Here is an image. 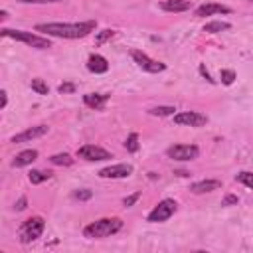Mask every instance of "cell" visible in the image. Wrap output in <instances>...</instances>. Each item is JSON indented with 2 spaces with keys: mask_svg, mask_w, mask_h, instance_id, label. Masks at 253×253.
Segmentation results:
<instances>
[{
  "mask_svg": "<svg viewBox=\"0 0 253 253\" xmlns=\"http://www.w3.org/2000/svg\"><path fill=\"white\" fill-rule=\"evenodd\" d=\"M97 28L95 20H87V22H47V24H38L36 32H43L45 36H53V38H65V40H77V38H85L89 36L93 30Z\"/></svg>",
  "mask_w": 253,
  "mask_h": 253,
  "instance_id": "cell-1",
  "label": "cell"
},
{
  "mask_svg": "<svg viewBox=\"0 0 253 253\" xmlns=\"http://www.w3.org/2000/svg\"><path fill=\"white\" fill-rule=\"evenodd\" d=\"M121 229H123V221L119 217H103V219H97V221L85 225L83 235L89 239H103V237L115 235Z\"/></svg>",
  "mask_w": 253,
  "mask_h": 253,
  "instance_id": "cell-2",
  "label": "cell"
},
{
  "mask_svg": "<svg viewBox=\"0 0 253 253\" xmlns=\"http://www.w3.org/2000/svg\"><path fill=\"white\" fill-rule=\"evenodd\" d=\"M0 34L4 38H12L16 42H22L34 49H49L51 47V42L49 38H43V36H38L34 32H26V30H8V28H2Z\"/></svg>",
  "mask_w": 253,
  "mask_h": 253,
  "instance_id": "cell-3",
  "label": "cell"
},
{
  "mask_svg": "<svg viewBox=\"0 0 253 253\" xmlns=\"http://www.w3.org/2000/svg\"><path fill=\"white\" fill-rule=\"evenodd\" d=\"M176 210H178L176 200H172V198H164V200H160V202L150 210L146 221H150V223H162V221L170 219V217L176 213Z\"/></svg>",
  "mask_w": 253,
  "mask_h": 253,
  "instance_id": "cell-4",
  "label": "cell"
},
{
  "mask_svg": "<svg viewBox=\"0 0 253 253\" xmlns=\"http://www.w3.org/2000/svg\"><path fill=\"white\" fill-rule=\"evenodd\" d=\"M43 229H45L43 217L34 215V217H30V219H26V221L22 223V227H20V241H22V243L36 241V239L43 233Z\"/></svg>",
  "mask_w": 253,
  "mask_h": 253,
  "instance_id": "cell-5",
  "label": "cell"
},
{
  "mask_svg": "<svg viewBox=\"0 0 253 253\" xmlns=\"http://www.w3.org/2000/svg\"><path fill=\"white\" fill-rule=\"evenodd\" d=\"M77 158H83L87 162H99V160H109L113 158L109 150H105L103 146H97V144H83L77 148Z\"/></svg>",
  "mask_w": 253,
  "mask_h": 253,
  "instance_id": "cell-6",
  "label": "cell"
},
{
  "mask_svg": "<svg viewBox=\"0 0 253 253\" xmlns=\"http://www.w3.org/2000/svg\"><path fill=\"white\" fill-rule=\"evenodd\" d=\"M130 57L134 59V63H136L140 69H144V71H148V73H160V71L166 69V65H164L162 61H156V59L148 57V55H146L144 51H140V49H132V51H130Z\"/></svg>",
  "mask_w": 253,
  "mask_h": 253,
  "instance_id": "cell-7",
  "label": "cell"
},
{
  "mask_svg": "<svg viewBox=\"0 0 253 253\" xmlns=\"http://www.w3.org/2000/svg\"><path fill=\"white\" fill-rule=\"evenodd\" d=\"M198 154H200V148L196 144H174V146L166 148V156L168 158L182 160V162L194 160V158H198Z\"/></svg>",
  "mask_w": 253,
  "mask_h": 253,
  "instance_id": "cell-8",
  "label": "cell"
},
{
  "mask_svg": "<svg viewBox=\"0 0 253 253\" xmlns=\"http://www.w3.org/2000/svg\"><path fill=\"white\" fill-rule=\"evenodd\" d=\"M174 123L180 125V126H204L208 123V117L204 113H198V111H182V113H176L174 115Z\"/></svg>",
  "mask_w": 253,
  "mask_h": 253,
  "instance_id": "cell-9",
  "label": "cell"
},
{
  "mask_svg": "<svg viewBox=\"0 0 253 253\" xmlns=\"http://www.w3.org/2000/svg\"><path fill=\"white\" fill-rule=\"evenodd\" d=\"M47 130H49V126L47 125H36V126H30V128H26V130H22V132H18V134H14L12 138H10V142H14V144H22V142H30V140H34V138H40V136H43V134H47Z\"/></svg>",
  "mask_w": 253,
  "mask_h": 253,
  "instance_id": "cell-10",
  "label": "cell"
},
{
  "mask_svg": "<svg viewBox=\"0 0 253 253\" xmlns=\"http://www.w3.org/2000/svg\"><path fill=\"white\" fill-rule=\"evenodd\" d=\"M132 164H126V162H121V164H113V166H105L99 170V176L101 178H111V180H117V178H128L132 174Z\"/></svg>",
  "mask_w": 253,
  "mask_h": 253,
  "instance_id": "cell-11",
  "label": "cell"
},
{
  "mask_svg": "<svg viewBox=\"0 0 253 253\" xmlns=\"http://www.w3.org/2000/svg\"><path fill=\"white\" fill-rule=\"evenodd\" d=\"M213 14H231V8L229 6H223V4H215V2H208V4H202L196 8L194 16L198 18H204V16H213Z\"/></svg>",
  "mask_w": 253,
  "mask_h": 253,
  "instance_id": "cell-12",
  "label": "cell"
},
{
  "mask_svg": "<svg viewBox=\"0 0 253 253\" xmlns=\"http://www.w3.org/2000/svg\"><path fill=\"white\" fill-rule=\"evenodd\" d=\"M36 158H38V150H36V148H28V150H22L20 154L14 156L12 166H14V168H24V166H30Z\"/></svg>",
  "mask_w": 253,
  "mask_h": 253,
  "instance_id": "cell-13",
  "label": "cell"
},
{
  "mask_svg": "<svg viewBox=\"0 0 253 253\" xmlns=\"http://www.w3.org/2000/svg\"><path fill=\"white\" fill-rule=\"evenodd\" d=\"M219 188H221L219 180H200V182H194L190 186V192H194V194H208V192H213V190H219Z\"/></svg>",
  "mask_w": 253,
  "mask_h": 253,
  "instance_id": "cell-14",
  "label": "cell"
},
{
  "mask_svg": "<svg viewBox=\"0 0 253 253\" xmlns=\"http://www.w3.org/2000/svg\"><path fill=\"white\" fill-rule=\"evenodd\" d=\"M107 101H109L107 93H87V95H83V103L89 109H103Z\"/></svg>",
  "mask_w": 253,
  "mask_h": 253,
  "instance_id": "cell-15",
  "label": "cell"
},
{
  "mask_svg": "<svg viewBox=\"0 0 253 253\" xmlns=\"http://www.w3.org/2000/svg\"><path fill=\"white\" fill-rule=\"evenodd\" d=\"M87 69L93 71V73H105V71L109 69V63H107V59H105L103 55L93 53V55H89V59H87Z\"/></svg>",
  "mask_w": 253,
  "mask_h": 253,
  "instance_id": "cell-16",
  "label": "cell"
},
{
  "mask_svg": "<svg viewBox=\"0 0 253 253\" xmlns=\"http://www.w3.org/2000/svg\"><path fill=\"white\" fill-rule=\"evenodd\" d=\"M160 8L164 12H186L192 8V2L190 0H164L160 2Z\"/></svg>",
  "mask_w": 253,
  "mask_h": 253,
  "instance_id": "cell-17",
  "label": "cell"
},
{
  "mask_svg": "<svg viewBox=\"0 0 253 253\" xmlns=\"http://www.w3.org/2000/svg\"><path fill=\"white\" fill-rule=\"evenodd\" d=\"M229 28H231L229 22L215 20V22H208V24L204 26V32H206V34H217V32H225V30H229Z\"/></svg>",
  "mask_w": 253,
  "mask_h": 253,
  "instance_id": "cell-18",
  "label": "cell"
},
{
  "mask_svg": "<svg viewBox=\"0 0 253 253\" xmlns=\"http://www.w3.org/2000/svg\"><path fill=\"white\" fill-rule=\"evenodd\" d=\"M51 178V172L49 170H32L28 174V180L32 184H42V182H47Z\"/></svg>",
  "mask_w": 253,
  "mask_h": 253,
  "instance_id": "cell-19",
  "label": "cell"
},
{
  "mask_svg": "<svg viewBox=\"0 0 253 253\" xmlns=\"http://www.w3.org/2000/svg\"><path fill=\"white\" fill-rule=\"evenodd\" d=\"M174 111H176V109L170 107V105H158V107H150V109H148V113H150L152 117H170V115H176Z\"/></svg>",
  "mask_w": 253,
  "mask_h": 253,
  "instance_id": "cell-20",
  "label": "cell"
},
{
  "mask_svg": "<svg viewBox=\"0 0 253 253\" xmlns=\"http://www.w3.org/2000/svg\"><path fill=\"white\" fill-rule=\"evenodd\" d=\"M30 87H32V91H36L38 95H47V93H49V87H47V83H45L43 79H40V77L32 79Z\"/></svg>",
  "mask_w": 253,
  "mask_h": 253,
  "instance_id": "cell-21",
  "label": "cell"
},
{
  "mask_svg": "<svg viewBox=\"0 0 253 253\" xmlns=\"http://www.w3.org/2000/svg\"><path fill=\"white\" fill-rule=\"evenodd\" d=\"M49 160H51V164H57V166H71V164H73V158H71L67 152H59V154H53Z\"/></svg>",
  "mask_w": 253,
  "mask_h": 253,
  "instance_id": "cell-22",
  "label": "cell"
},
{
  "mask_svg": "<svg viewBox=\"0 0 253 253\" xmlns=\"http://www.w3.org/2000/svg\"><path fill=\"white\" fill-rule=\"evenodd\" d=\"M138 134L136 132H130L128 136H126V140H125V148L128 150V152H138Z\"/></svg>",
  "mask_w": 253,
  "mask_h": 253,
  "instance_id": "cell-23",
  "label": "cell"
},
{
  "mask_svg": "<svg viewBox=\"0 0 253 253\" xmlns=\"http://www.w3.org/2000/svg\"><path fill=\"white\" fill-rule=\"evenodd\" d=\"M235 180L241 182L243 186H247V188L253 190V172H239V174L235 176Z\"/></svg>",
  "mask_w": 253,
  "mask_h": 253,
  "instance_id": "cell-24",
  "label": "cell"
},
{
  "mask_svg": "<svg viewBox=\"0 0 253 253\" xmlns=\"http://www.w3.org/2000/svg\"><path fill=\"white\" fill-rule=\"evenodd\" d=\"M233 79H235V71H231V69H221V83H223V85H231Z\"/></svg>",
  "mask_w": 253,
  "mask_h": 253,
  "instance_id": "cell-25",
  "label": "cell"
},
{
  "mask_svg": "<svg viewBox=\"0 0 253 253\" xmlns=\"http://www.w3.org/2000/svg\"><path fill=\"white\" fill-rule=\"evenodd\" d=\"M73 198L75 200H91L93 198V192L91 190H85V188L83 190H75L73 192Z\"/></svg>",
  "mask_w": 253,
  "mask_h": 253,
  "instance_id": "cell-26",
  "label": "cell"
},
{
  "mask_svg": "<svg viewBox=\"0 0 253 253\" xmlns=\"http://www.w3.org/2000/svg\"><path fill=\"white\" fill-rule=\"evenodd\" d=\"M57 91H59L61 95H67V93H73V91H75V83H71V81H65V83H61V85L57 87Z\"/></svg>",
  "mask_w": 253,
  "mask_h": 253,
  "instance_id": "cell-27",
  "label": "cell"
},
{
  "mask_svg": "<svg viewBox=\"0 0 253 253\" xmlns=\"http://www.w3.org/2000/svg\"><path fill=\"white\" fill-rule=\"evenodd\" d=\"M115 36V30H103L99 36H97V43H103L105 40H109V38H113Z\"/></svg>",
  "mask_w": 253,
  "mask_h": 253,
  "instance_id": "cell-28",
  "label": "cell"
},
{
  "mask_svg": "<svg viewBox=\"0 0 253 253\" xmlns=\"http://www.w3.org/2000/svg\"><path fill=\"white\" fill-rule=\"evenodd\" d=\"M239 202V198L235 196V194H225V198L221 200V206H233V204H237Z\"/></svg>",
  "mask_w": 253,
  "mask_h": 253,
  "instance_id": "cell-29",
  "label": "cell"
},
{
  "mask_svg": "<svg viewBox=\"0 0 253 253\" xmlns=\"http://www.w3.org/2000/svg\"><path fill=\"white\" fill-rule=\"evenodd\" d=\"M20 4H51V2H63V0H18Z\"/></svg>",
  "mask_w": 253,
  "mask_h": 253,
  "instance_id": "cell-30",
  "label": "cell"
},
{
  "mask_svg": "<svg viewBox=\"0 0 253 253\" xmlns=\"http://www.w3.org/2000/svg\"><path fill=\"white\" fill-rule=\"evenodd\" d=\"M26 204H28V200L22 196V198H20V200L14 204V210H16V211H22V210H26Z\"/></svg>",
  "mask_w": 253,
  "mask_h": 253,
  "instance_id": "cell-31",
  "label": "cell"
},
{
  "mask_svg": "<svg viewBox=\"0 0 253 253\" xmlns=\"http://www.w3.org/2000/svg\"><path fill=\"white\" fill-rule=\"evenodd\" d=\"M138 198H140V192H136V194H132V196L125 198V202H123V204H125V206H132V204H134Z\"/></svg>",
  "mask_w": 253,
  "mask_h": 253,
  "instance_id": "cell-32",
  "label": "cell"
},
{
  "mask_svg": "<svg viewBox=\"0 0 253 253\" xmlns=\"http://www.w3.org/2000/svg\"><path fill=\"white\" fill-rule=\"evenodd\" d=\"M0 97H2V103H0V109H6V105H8V93L2 89L0 91Z\"/></svg>",
  "mask_w": 253,
  "mask_h": 253,
  "instance_id": "cell-33",
  "label": "cell"
},
{
  "mask_svg": "<svg viewBox=\"0 0 253 253\" xmlns=\"http://www.w3.org/2000/svg\"><path fill=\"white\" fill-rule=\"evenodd\" d=\"M200 73H202V75H204V77H206L210 83H215V79H211V77H210V73L206 71V67H204V65H200Z\"/></svg>",
  "mask_w": 253,
  "mask_h": 253,
  "instance_id": "cell-34",
  "label": "cell"
},
{
  "mask_svg": "<svg viewBox=\"0 0 253 253\" xmlns=\"http://www.w3.org/2000/svg\"><path fill=\"white\" fill-rule=\"evenodd\" d=\"M6 18H8V12H6V10H2V12H0V20H2V22H4V20H6Z\"/></svg>",
  "mask_w": 253,
  "mask_h": 253,
  "instance_id": "cell-35",
  "label": "cell"
},
{
  "mask_svg": "<svg viewBox=\"0 0 253 253\" xmlns=\"http://www.w3.org/2000/svg\"><path fill=\"white\" fill-rule=\"evenodd\" d=\"M251 2H253V0H251Z\"/></svg>",
  "mask_w": 253,
  "mask_h": 253,
  "instance_id": "cell-36",
  "label": "cell"
}]
</instances>
